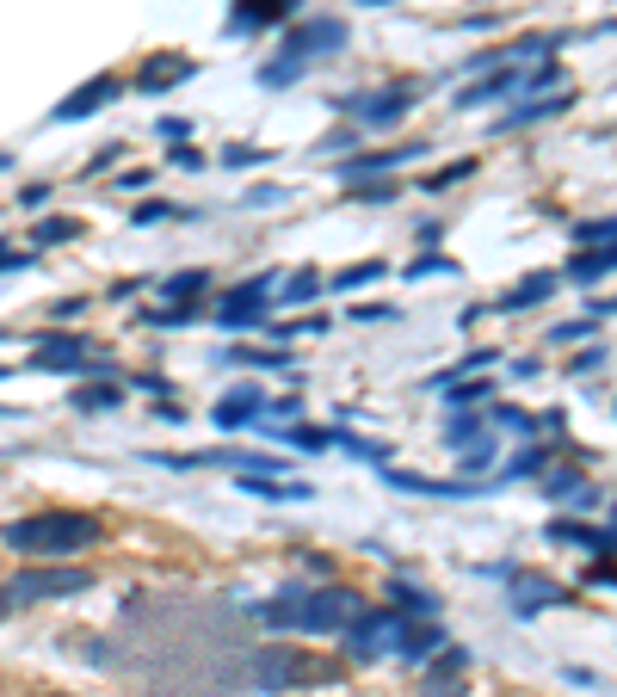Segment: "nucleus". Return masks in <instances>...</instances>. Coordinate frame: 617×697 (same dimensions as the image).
Wrapping results in <instances>:
<instances>
[{
    "mask_svg": "<svg viewBox=\"0 0 617 697\" xmlns=\"http://www.w3.org/2000/svg\"><path fill=\"white\" fill-rule=\"evenodd\" d=\"M556 297V278L550 272H531V278H519L506 297H494V315H513V309H537V303H550Z\"/></svg>",
    "mask_w": 617,
    "mask_h": 697,
    "instance_id": "nucleus-15",
    "label": "nucleus"
},
{
    "mask_svg": "<svg viewBox=\"0 0 617 697\" xmlns=\"http://www.w3.org/2000/svg\"><path fill=\"white\" fill-rule=\"evenodd\" d=\"M7 611H13V599H7V593H0V623H7Z\"/></svg>",
    "mask_w": 617,
    "mask_h": 697,
    "instance_id": "nucleus-46",
    "label": "nucleus"
},
{
    "mask_svg": "<svg viewBox=\"0 0 617 697\" xmlns=\"http://www.w3.org/2000/svg\"><path fill=\"white\" fill-rule=\"evenodd\" d=\"M426 272H457V266L439 260V253H426V260H414V278H426Z\"/></svg>",
    "mask_w": 617,
    "mask_h": 697,
    "instance_id": "nucleus-39",
    "label": "nucleus"
},
{
    "mask_svg": "<svg viewBox=\"0 0 617 697\" xmlns=\"http://www.w3.org/2000/svg\"><path fill=\"white\" fill-rule=\"evenodd\" d=\"M118 401H124L118 383H81V389H75V408H81V414H105V408H118Z\"/></svg>",
    "mask_w": 617,
    "mask_h": 697,
    "instance_id": "nucleus-24",
    "label": "nucleus"
},
{
    "mask_svg": "<svg viewBox=\"0 0 617 697\" xmlns=\"http://www.w3.org/2000/svg\"><path fill=\"white\" fill-rule=\"evenodd\" d=\"M50 241H81V223H75V216H44V223H38V247H50Z\"/></svg>",
    "mask_w": 617,
    "mask_h": 697,
    "instance_id": "nucleus-30",
    "label": "nucleus"
},
{
    "mask_svg": "<svg viewBox=\"0 0 617 697\" xmlns=\"http://www.w3.org/2000/svg\"><path fill=\"white\" fill-rule=\"evenodd\" d=\"M389 611L414 623V617H432V599L420 593V586H389Z\"/></svg>",
    "mask_w": 617,
    "mask_h": 697,
    "instance_id": "nucleus-25",
    "label": "nucleus"
},
{
    "mask_svg": "<svg viewBox=\"0 0 617 697\" xmlns=\"http://www.w3.org/2000/svg\"><path fill=\"white\" fill-rule=\"evenodd\" d=\"M439 642H445V636L432 630V623H420V617H414L408 630H402V642H395V660H426V654L439 648Z\"/></svg>",
    "mask_w": 617,
    "mask_h": 697,
    "instance_id": "nucleus-20",
    "label": "nucleus"
},
{
    "mask_svg": "<svg viewBox=\"0 0 617 697\" xmlns=\"http://www.w3.org/2000/svg\"><path fill=\"white\" fill-rule=\"evenodd\" d=\"M550 537H556V543H574V549H599V556L611 549V531H605V525L593 531V525H568V519H556Z\"/></svg>",
    "mask_w": 617,
    "mask_h": 697,
    "instance_id": "nucleus-21",
    "label": "nucleus"
},
{
    "mask_svg": "<svg viewBox=\"0 0 617 697\" xmlns=\"http://www.w3.org/2000/svg\"><path fill=\"white\" fill-rule=\"evenodd\" d=\"M112 167H118V142H112V149H99V155L87 161V173H93V179H99V173H112Z\"/></svg>",
    "mask_w": 617,
    "mask_h": 697,
    "instance_id": "nucleus-38",
    "label": "nucleus"
},
{
    "mask_svg": "<svg viewBox=\"0 0 617 697\" xmlns=\"http://www.w3.org/2000/svg\"><path fill=\"white\" fill-rule=\"evenodd\" d=\"M266 290H272V278H253V284H241V290H229L223 303H216V321L223 327H260L266 321Z\"/></svg>",
    "mask_w": 617,
    "mask_h": 697,
    "instance_id": "nucleus-9",
    "label": "nucleus"
},
{
    "mask_svg": "<svg viewBox=\"0 0 617 697\" xmlns=\"http://www.w3.org/2000/svg\"><path fill=\"white\" fill-rule=\"evenodd\" d=\"M0 543L25 562H68V556H81V549L105 543V531H99L93 512H31V519H13L0 531Z\"/></svg>",
    "mask_w": 617,
    "mask_h": 697,
    "instance_id": "nucleus-2",
    "label": "nucleus"
},
{
    "mask_svg": "<svg viewBox=\"0 0 617 697\" xmlns=\"http://www.w3.org/2000/svg\"><path fill=\"white\" fill-rule=\"evenodd\" d=\"M278 420H303V395H284L278 401Z\"/></svg>",
    "mask_w": 617,
    "mask_h": 697,
    "instance_id": "nucleus-42",
    "label": "nucleus"
},
{
    "mask_svg": "<svg viewBox=\"0 0 617 697\" xmlns=\"http://www.w3.org/2000/svg\"><path fill=\"white\" fill-rule=\"evenodd\" d=\"M192 75H198V56H186V50H161V56L142 62L136 87L155 99V93H167V87H179V81H192Z\"/></svg>",
    "mask_w": 617,
    "mask_h": 697,
    "instance_id": "nucleus-10",
    "label": "nucleus"
},
{
    "mask_svg": "<svg viewBox=\"0 0 617 697\" xmlns=\"http://www.w3.org/2000/svg\"><path fill=\"white\" fill-rule=\"evenodd\" d=\"M87 586H93L87 568H68V562H31V568L13 574L7 593H13V599H75V593H87Z\"/></svg>",
    "mask_w": 617,
    "mask_h": 697,
    "instance_id": "nucleus-4",
    "label": "nucleus"
},
{
    "mask_svg": "<svg viewBox=\"0 0 617 697\" xmlns=\"http://www.w3.org/2000/svg\"><path fill=\"white\" fill-rule=\"evenodd\" d=\"M346 19H303V25H290V38H284V56H334V50H346Z\"/></svg>",
    "mask_w": 617,
    "mask_h": 697,
    "instance_id": "nucleus-7",
    "label": "nucleus"
},
{
    "mask_svg": "<svg viewBox=\"0 0 617 697\" xmlns=\"http://www.w3.org/2000/svg\"><path fill=\"white\" fill-rule=\"evenodd\" d=\"M241 494H260V500H309V482H284V475H241Z\"/></svg>",
    "mask_w": 617,
    "mask_h": 697,
    "instance_id": "nucleus-19",
    "label": "nucleus"
},
{
    "mask_svg": "<svg viewBox=\"0 0 617 697\" xmlns=\"http://www.w3.org/2000/svg\"><path fill=\"white\" fill-rule=\"evenodd\" d=\"M173 167H204V155H198V149H186V142H179V149H173Z\"/></svg>",
    "mask_w": 617,
    "mask_h": 697,
    "instance_id": "nucleus-44",
    "label": "nucleus"
},
{
    "mask_svg": "<svg viewBox=\"0 0 617 697\" xmlns=\"http://www.w3.org/2000/svg\"><path fill=\"white\" fill-rule=\"evenodd\" d=\"M266 155H272V149H253V142H235V149H229L223 161H229V167H260Z\"/></svg>",
    "mask_w": 617,
    "mask_h": 697,
    "instance_id": "nucleus-35",
    "label": "nucleus"
},
{
    "mask_svg": "<svg viewBox=\"0 0 617 697\" xmlns=\"http://www.w3.org/2000/svg\"><path fill=\"white\" fill-rule=\"evenodd\" d=\"M19 266H31V253H7V241H0V272H19Z\"/></svg>",
    "mask_w": 617,
    "mask_h": 697,
    "instance_id": "nucleus-41",
    "label": "nucleus"
},
{
    "mask_svg": "<svg viewBox=\"0 0 617 697\" xmlns=\"http://www.w3.org/2000/svg\"><path fill=\"white\" fill-rule=\"evenodd\" d=\"M290 13V0H235V31H260V25H278Z\"/></svg>",
    "mask_w": 617,
    "mask_h": 697,
    "instance_id": "nucleus-18",
    "label": "nucleus"
},
{
    "mask_svg": "<svg viewBox=\"0 0 617 697\" xmlns=\"http://www.w3.org/2000/svg\"><path fill=\"white\" fill-rule=\"evenodd\" d=\"M50 697H62V691H50Z\"/></svg>",
    "mask_w": 617,
    "mask_h": 697,
    "instance_id": "nucleus-48",
    "label": "nucleus"
},
{
    "mask_svg": "<svg viewBox=\"0 0 617 697\" xmlns=\"http://www.w3.org/2000/svg\"><path fill=\"white\" fill-rule=\"evenodd\" d=\"M204 290H210V272H204V266L161 278V297H167V309H198V297H204Z\"/></svg>",
    "mask_w": 617,
    "mask_h": 697,
    "instance_id": "nucleus-16",
    "label": "nucleus"
},
{
    "mask_svg": "<svg viewBox=\"0 0 617 697\" xmlns=\"http://www.w3.org/2000/svg\"><path fill=\"white\" fill-rule=\"evenodd\" d=\"M124 93V81L118 75H99V81H87V87H75V93H68L62 105H56V124H75V118H93V112H105V105H112Z\"/></svg>",
    "mask_w": 617,
    "mask_h": 697,
    "instance_id": "nucleus-11",
    "label": "nucleus"
},
{
    "mask_svg": "<svg viewBox=\"0 0 617 697\" xmlns=\"http://www.w3.org/2000/svg\"><path fill=\"white\" fill-rule=\"evenodd\" d=\"M290 445H303V451H328V445H334V432H315V426H303V420H297V426H290Z\"/></svg>",
    "mask_w": 617,
    "mask_h": 697,
    "instance_id": "nucleus-33",
    "label": "nucleus"
},
{
    "mask_svg": "<svg viewBox=\"0 0 617 697\" xmlns=\"http://www.w3.org/2000/svg\"><path fill=\"white\" fill-rule=\"evenodd\" d=\"M439 395L451 401V408H482V401L494 395V383H476V377H451V383H439Z\"/></svg>",
    "mask_w": 617,
    "mask_h": 697,
    "instance_id": "nucleus-22",
    "label": "nucleus"
},
{
    "mask_svg": "<svg viewBox=\"0 0 617 697\" xmlns=\"http://www.w3.org/2000/svg\"><path fill=\"white\" fill-rule=\"evenodd\" d=\"M260 414H266V401H260V389H253V383H247V389H229V395L210 408V420L223 426V432H235V426H253Z\"/></svg>",
    "mask_w": 617,
    "mask_h": 697,
    "instance_id": "nucleus-13",
    "label": "nucleus"
},
{
    "mask_svg": "<svg viewBox=\"0 0 617 697\" xmlns=\"http://www.w3.org/2000/svg\"><path fill=\"white\" fill-rule=\"evenodd\" d=\"M574 334H593V315H587V321H562L550 340H574Z\"/></svg>",
    "mask_w": 617,
    "mask_h": 697,
    "instance_id": "nucleus-40",
    "label": "nucleus"
},
{
    "mask_svg": "<svg viewBox=\"0 0 617 697\" xmlns=\"http://www.w3.org/2000/svg\"><path fill=\"white\" fill-rule=\"evenodd\" d=\"M562 593H556V580H537V574H513V611L519 617H531V611H543V605H556Z\"/></svg>",
    "mask_w": 617,
    "mask_h": 697,
    "instance_id": "nucleus-17",
    "label": "nucleus"
},
{
    "mask_svg": "<svg viewBox=\"0 0 617 697\" xmlns=\"http://www.w3.org/2000/svg\"><path fill=\"white\" fill-rule=\"evenodd\" d=\"M482 426H488V420H482V414H457V420H451V426H445V445H463V438H476V432H482Z\"/></svg>",
    "mask_w": 617,
    "mask_h": 697,
    "instance_id": "nucleus-34",
    "label": "nucleus"
},
{
    "mask_svg": "<svg viewBox=\"0 0 617 697\" xmlns=\"http://www.w3.org/2000/svg\"><path fill=\"white\" fill-rule=\"evenodd\" d=\"M0 167H7V155H0Z\"/></svg>",
    "mask_w": 617,
    "mask_h": 697,
    "instance_id": "nucleus-47",
    "label": "nucleus"
},
{
    "mask_svg": "<svg viewBox=\"0 0 617 697\" xmlns=\"http://www.w3.org/2000/svg\"><path fill=\"white\" fill-rule=\"evenodd\" d=\"M593 364H605V346H593V352H580V358H574V371H580V377H587V371H593Z\"/></svg>",
    "mask_w": 617,
    "mask_h": 697,
    "instance_id": "nucleus-43",
    "label": "nucleus"
},
{
    "mask_svg": "<svg viewBox=\"0 0 617 697\" xmlns=\"http://www.w3.org/2000/svg\"><path fill=\"white\" fill-rule=\"evenodd\" d=\"M402 630H408V617H395V611H358L352 623H346V654L352 660H383V654H395V642H402Z\"/></svg>",
    "mask_w": 617,
    "mask_h": 697,
    "instance_id": "nucleus-5",
    "label": "nucleus"
},
{
    "mask_svg": "<svg viewBox=\"0 0 617 697\" xmlns=\"http://www.w3.org/2000/svg\"><path fill=\"white\" fill-rule=\"evenodd\" d=\"M0 377H7V371H0Z\"/></svg>",
    "mask_w": 617,
    "mask_h": 697,
    "instance_id": "nucleus-49",
    "label": "nucleus"
},
{
    "mask_svg": "<svg viewBox=\"0 0 617 697\" xmlns=\"http://www.w3.org/2000/svg\"><path fill=\"white\" fill-rule=\"evenodd\" d=\"M315 297H321V272H315V266H303V272L284 278V303H290V309H297V303H315Z\"/></svg>",
    "mask_w": 617,
    "mask_h": 697,
    "instance_id": "nucleus-27",
    "label": "nucleus"
},
{
    "mask_svg": "<svg viewBox=\"0 0 617 697\" xmlns=\"http://www.w3.org/2000/svg\"><path fill=\"white\" fill-rule=\"evenodd\" d=\"M519 87V75H494V81H482V87H469L457 105H482V99H506V93H513Z\"/></svg>",
    "mask_w": 617,
    "mask_h": 697,
    "instance_id": "nucleus-31",
    "label": "nucleus"
},
{
    "mask_svg": "<svg viewBox=\"0 0 617 697\" xmlns=\"http://www.w3.org/2000/svg\"><path fill=\"white\" fill-rule=\"evenodd\" d=\"M297 75H303V62H297V56H278V62L260 68V81H266V87H290Z\"/></svg>",
    "mask_w": 617,
    "mask_h": 697,
    "instance_id": "nucleus-32",
    "label": "nucleus"
},
{
    "mask_svg": "<svg viewBox=\"0 0 617 697\" xmlns=\"http://www.w3.org/2000/svg\"><path fill=\"white\" fill-rule=\"evenodd\" d=\"M426 155V142H402V149H377V155H346V179H377L389 167H408Z\"/></svg>",
    "mask_w": 617,
    "mask_h": 697,
    "instance_id": "nucleus-14",
    "label": "nucleus"
},
{
    "mask_svg": "<svg viewBox=\"0 0 617 697\" xmlns=\"http://www.w3.org/2000/svg\"><path fill=\"white\" fill-rule=\"evenodd\" d=\"M562 105H568V93H556V99H531V105H519V112H506L500 124H506V130H519V124H537V118H556Z\"/></svg>",
    "mask_w": 617,
    "mask_h": 697,
    "instance_id": "nucleus-26",
    "label": "nucleus"
},
{
    "mask_svg": "<svg viewBox=\"0 0 617 697\" xmlns=\"http://www.w3.org/2000/svg\"><path fill=\"white\" fill-rule=\"evenodd\" d=\"M278 198H290V192H284V186H253V192H247L253 210H266V204H278Z\"/></svg>",
    "mask_w": 617,
    "mask_h": 697,
    "instance_id": "nucleus-37",
    "label": "nucleus"
},
{
    "mask_svg": "<svg viewBox=\"0 0 617 697\" xmlns=\"http://www.w3.org/2000/svg\"><path fill=\"white\" fill-rule=\"evenodd\" d=\"M358 611H365V599L352 586H284L278 599L260 605V623L297 630V636H340Z\"/></svg>",
    "mask_w": 617,
    "mask_h": 697,
    "instance_id": "nucleus-1",
    "label": "nucleus"
},
{
    "mask_svg": "<svg viewBox=\"0 0 617 697\" xmlns=\"http://www.w3.org/2000/svg\"><path fill=\"white\" fill-rule=\"evenodd\" d=\"M328 679V667L321 660H309L297 642H266L247 654V685L253 691H297V685H315Z\"/></svg>",
    "mask_w": 617,
    "mask_h": 697,
    "instance_id": "nucleus-3",
    "label": "nucleus"
},
{
    "mask_svg": "<svg viewBox=\"0 0 617 697\" xmlns=\"http://www.w3.org/2000/svg\"><path fill=\"white\" fill-rule=\"evenodd\" d=\"M31 364H38V371H87V364H93V346L75 340V334H44L38 352H31Z\"/></svg>",
    "mask_w": 617,
    "mask_h": 697,
    "instance_id": "nucleus-12",
    "label": "nucleus"
},
{
    "mask_svg": "<svg viewBox=\"0 0 617 697\" xmlns=\"http://www.w3.org/2000/svg\"><path fill=\"white\" fill-rule=\"evenodd\" d=\"M383 272H389L383 260H365V266H352V272H340V278H334V290H340V297H346V290H365V284H377Z\"/></svg>",
    "mask_w": 617,
    "mask_h": 697,
    "instance_id": "nucleus-29",
    "label": "nucleus"
},
{
    "mask_svg": "<svg viewBox=\"0 0 617 697\" xmlns=\"http://www.w3.org/2000/svg\"><path fill=\"white\" fill-rule=\"evenodd\" d=\"M389 488H402V494H426V500H476V494H494V482H482V475L432 482V475H408V469H389Z\"/></svg>",
    "mask_w": 617,
    "mask_h": 697,
    "instance_id": "nucleus-8",
    "label": "nucleus"
},
{
    "mask_svg": "<svg viewBox=\"0 0 617 697\" xmlns=\"http://www.w3.org/2000/svg\"><path fill=\"white\" fill-rule=\"evenodd\" d=\"M574 235H580V241H587V247H593V241L605 247V241H611V216H599V223H580Z\"/></svg>",
    "mask_w": 617,
    "mask_h": 697,
    "instance_id": "nucleus-36",
    "label": "nucleus"
},
{
    "mask_svg": "<svg viewBox=\"0 0 617 697\" xmlns=\"http://www.w3.org/2000/svg\"><path fill=\"white\" fill-rule=\"evenodd\" d=\"M229 358L235 364H260V371H284L290 364V352H278V346H229Z\"/></svg>",
    "mask_w": 617,
    "mask_h": 697,
    "instance_id": "nucleus-28",
    "label": "nucleus"
},
{
    "mask_svg": "<svg viewBox=\"0 0 617 697\" xmlns=\"http://www.w3.org/2000/svg\"><path fill=\"white\" fill-rule=\"evenodd\" d=\"M611 272V247H593V253H574V266H568V278L574 284H599Z\"/></svg>",
    "mask_w": 617,
    "mask_h": 697,
    "instance_id": "nucleus-23",
    "label": "nucleus"
},
{
    "mask_svg": "<svg viewBox=\"0 0 617 697\" xmlns=\"http://www.w3.org/2000/svg\"><path fill=\"white\" fill-rule=\"evenodd\" d=\"M334 112H352L358 124H395V118H408L414 112V93L408 87H383V93H346V99H334Z\"/></svg>",
    "mask_w": 617,
    "mask_h": 697,
    "instance_id": "nucleus-6",
    "label": "nucleus"
},
{
    "mask_svg": "<svg viewBox=\"0 0 617 697\" xmlns=\"http://www.w3.org/2000/svg\"><path fill=\"white\" fill-rule=\"evenodd\" d=\"M19 204H25V210H44V204H50V186H31V192H25Z\"/></svg>",
    "mask_w": 617,
    "mask_h": 697,
    "instance_id": "nucleus-45",
    "label": "nucleus"
}]
</instances>
